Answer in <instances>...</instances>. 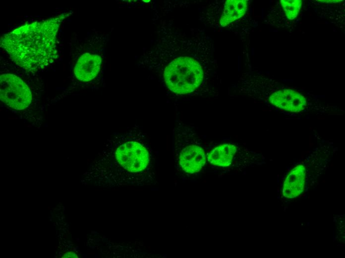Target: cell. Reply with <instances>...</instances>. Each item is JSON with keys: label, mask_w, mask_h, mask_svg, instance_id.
<instances>
[{"label": "cell", "mask_w": 345, "mask_h": 258, "mask_svg": "<svg viewBox=\"0 0 345 258\" xmlns=\"http://www.w3.org/2000/svg\"><path fill=\"white\" fill-rule=\"evenodd\" d=\"M0 98L8 107L22 110L31 104L32 95L29 87L20 78L4 73L0 76Z\"/></svg>", "instance_id": "5"}, {"label": "cell", "mask_w": 345, "mask_h": 258, "mask_svg": "<svg viewBox=\"0 0 345 258\" xmlns=\"http://www.w3.org/2000/svg\"><path fill=\"white\" fill-rule=\"evenodd\" d=\"M173 138L177 172L186 178L200 172L206 164L207 153L203 140L195 128L176 121Z\"/></svg>", "instance_id": "4"}, {"label": "cell", "mask_w": 345, "mask_h": 258, "mask_svg": "<svg viewBox=\"0 0 345 258\" xmlns=\"http://www.w3.org/2000/svg\"><path fill=\"white\" fill-rule=\"evenodd\" d=\"M63 17L23 25L3 35L0 45L18 65L31 70L41 69L56 59L57 33Z\"/></svg>", "instance_id": "2"}, {"label": "cell", "mask_w": 345, "mask_h": 258, "mask_svg": "<svg viewBox=\"0 0 345 258\" xmlns=\"http://www.w3.org/2000/svg\"><path fill=\"white\" fill-rule=\"evenodd\" d=\"M268 99L271 104L290 112H299L306 106L305 97L290 89L276 91L271 94Z\"/></svg>", "instance_id": "6"}, {"label": "cell", "mask_w": 345, "mask_h": 258, "mask_svg": "<svg viewBox=\"0 0 345 258\" xmlns=\"http://www.w3.org/2000/svg\"><path fill=\"white\" fill-rule=\"evenodd\" d=\"M203 65L190 57L174 59L165 68L163 78L167 89L178 95H199L209 91L211 81Z\"/></svg>", "instance_id": "3"}, {"label": "cell", "mask_w": 345, "mask_h": 258, "mask_svg": "<svg viewBox=\"0 0 345 258\" xmlns=\"http://www.w3.org/2000/svg\"><path fill=\"white\" fill-rule=\"evenodd\" d=\"M87 178L111 187L155 184L156 157L147 134L138 125L113 133Z\"/></svg>", "instance_id": "1"}, {"label": "cell", "mask_w": 345, "mask_h": 258, "mask_svg": "<svg viewBox=\"0 0 345 258\" xmlns=\"http://www.w3.org/2000/svg\"><path fill=\"white\" fill-rule=\"evenodd\" d=\"M247 3L245 0H227L220 20L221 26L225 27L243 16L246 11Z\"/></svg>", "instance_id": "10"}, {"label": "cell", "mask_w": 345, "mask_h": 258, "mask_svg": "<svg viewBox=\"0 0 345 258\" xmlns=\"http://www.w3.org/2000/svg\"><path fill=\"white\" fill-rule=\"evenodd\" d=\"M238 151L233 143L224 142L214 146L207 153V161L211 165L220 169H228L233 163Z\"/></svg>", "instance_id": "7"}, {"label": "cell", "mask_w": 345, "mask_h": 258, "mask_svg": "<svg viewBox=\"0 0 345 258\" xmlns=\"http://www.w3.org/2000/svg\"><path fill=\"white\" fill-rule=\"evenodd\" d=\"M62 258H78V256L73 252H68L65 253Z\"/></svg>", "instance_id": "12"}, {"label": "cell", "mask_w": 345, "mask_h": 258, "mask_svg": "<svg viewBox=\"0 0 345 258\" xmlns=\"http://www.w3.org/2000/svg\"><path fill=\"white\" fill-rule=\"evenodd\" d=\"M101 64L102 59L100 56L85 53L80 57L74 66V75L79 81H90L99 72Z\"/></svg>", "instance_id": "8"}, {"label": "cell", "mask_w": 345, "mask_h": 258, "mask_svg": "<svg viewBox=\"0 0 345 258\" xmlns=\"http://www.w3.org/2000/svg\"><path fill=\"white\" fill-rule=\"evenodd\" d=\"M305 168L302 164L293 168L284 183L283 194L285 197L294 198L302 193L305 185Z\"/></svg>", "instance_id": "9"}, {"label": "cell", "mask_w": 345, "mask_h": 258, "mask_svg": "<svg viewBox=\"0 0 345 258\" xmlns=\"http://www.w3.org/2000/svg\"><path fill=\"white\" fill-rule=\"evenodd\" d=\"M280 2L287 18L290 20L297 16L302 5L300 0H281Z\"/></svg>", "instance_id": "11"}]
</instances>
